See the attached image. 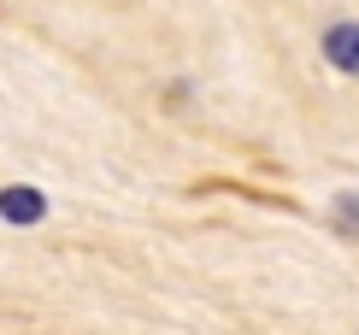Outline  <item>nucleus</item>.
Wrapping results in <instances>:
<instances>
[{"mask_svg":"<svg viewBox=\"0 0 359 335\" xmlns=\"http://www.w3.org/2000/svg\"><path fill=\"white\" fill-rule=\"evenodd\" d=\"M330 224H336L341 235H359V189L330 194Z\"/></svg>","mask_w":359,"mask_h":335,"instance_id":"nucleus-3","label":"nucleus"},{"mask_svg":"<svg viewBox=\"0 0 359 335\" xmlns=\"http://www.w3.org/2000/svg\"><path fill=\"white\" fill-rule=\"evenodd\" d=\"M159 100H165V106H189V100H194V88H189V83H171Z\"/></svg>","mask_w":359,"mask_h":335,"instance_id":"nucleus-4","label":"nucleus"},{"mask_svg":"<svg viewBox=\"0 0 359 335\" xmlns=\"http://www.w3.org/2000/svg\"><path fill=\"white\" fill-rule=\"evenodd\" d=\"M318 53H324V65L336 77L359 83V18H330L318 29Z\"/></svg>","mask_w":359,"mask_h":335,"instance_id":"nucleus-1","label":"nucleus"},{"mask_svg":"<svg viewBox=\"0 0 359 335\" xmlns=\"http://www.w3.org/2000/svg\"><path fill=\"white\" fill-rule=\"evenodd\" d=\"M53 200L36 189V182H6L0 189V224L6 230H36V224H48Z\"/></svg>","mask_w":359,"mask_h":335,"instance_id":"nucleus-2","label":"nucleus"}]
</instances>
